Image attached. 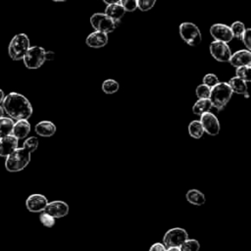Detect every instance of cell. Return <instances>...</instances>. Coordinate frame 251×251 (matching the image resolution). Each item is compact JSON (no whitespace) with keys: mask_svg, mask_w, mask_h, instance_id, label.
<instances>
[{"mask_svg":"<svg viewBox=\"0 0 251 251\" xmlns=\"http://www.w3.org/2000/svg\"><path fill=\"white\" fill-rule=\"evenodd\" d=\"M38 147V139L34 136L28 137L25 140L22 148H16L12 151L5 161V168L7 171L16 173L24 170L30 161V156Z\"/></svg>","mask_w":251,"mask_h":251,"instance_id":"cell-1","label":"cell"},{"mask_svg":"<svg viewBox=\"0 0 251 251\" xmlns=\"http://www.w3.org/2000/svg\"><path fill=\"white\" fill-rule=\"evenodd\" d=\"M4 112L12 120H27L32 115V106L23 94L10 92L2 101Z\"/></svg>","mask_w":251,"mask_h":251,"instance_id":"cell-2","label":"cell"},{"mask_svg":"<svg viewBox=\"0 0 251 251\" xmlns=\"http://www.w3.org/2000/svg\"><path fill=\"white\" fill-rule=\"evenodd\" d=\"M232 91L227 82H218L211 88L209 99L212 107H215L218 111H221L228 103L231 98Z\"/></svg>","mask_w":251,"mask_h":251,"instance_id":"cell-3","label":"cell"},{"mask_svg":"<svg viewBox=\"0 0 251 251\" xmlns=\"http://www.w3.org/2000/svg\"><path fill=\"white\" fill-rule=\"evenodd\" d=\"M30 47L28 36L25 33L16 34L8 46V54L14 61L23 60L27 49Z\"/></svg>","mask_w":251,"mask_h":251,"instance_id":"cell-4","label":"cell"},{"mask_svg":"<svg viewBox=\"0 0 251 251\" xmlns=\"http://www.w3.org/2000/svg\"><path fill=\"white\" fill-rule=\"evenodd\" d=\"M46 60V50L41 46L29 47L23 58L25 66L30 70L40 68Z\"/></svg>","mask_w":251,"mask_h":251,"instance_id":"cell-5","label":"cell"},{"mask_svg":"<svg viewBox=\"0 0 251 251\" xmlns=\"http://www.w3.org/2000/svg\"><path fill=\"white\" fill-rule=\"evenodd\" d=\"M178 30L180 37L183 39L184 42H186L190 46H197L202 40L200 29L193 23L184 22L180 24Z\"/></svg>","mask_w":251,"mask_h":251,"instance_id":"cell-6","label":"cell"},{"mask_svg":"<svg viewBox=\"0 0 251 251\" xmlns=\"http://www.w3.org/2000/svg\"><path fill=\"white\" fill-rule=\"evenodd\" d=\"M90 24L95 30L109 33L115 30L118 23L109 18L105 13H95L90 17Z\"/></svg>","mask_w":251,"mask_h":251,"instance_id":"cell-7","label":"cell"},{"mask_svg":"<svg viewBox=\"0 0 251 251\" xmlns=\"http://www.w3.org/2000/svg\"><path fill=\"white\" fill-rule=\"evenodd\" d=\"M188 238V234L185 229L181 227H174L169 229L164 237H163V244L166 247H179L186 239Z\"/></svg>","mask_w":251,"mask_h":251,"instance_id":"cell-8","label":"cell"},{"mask_svg":"<svg viewBox=\"0 0 251 251\" xmlns=\"http://www.w3.org/2000/svg\"><path fill=\"white\" fill-rule=\"evenodd\" d=\"M209 49L212 57L219 62H228L231 56V51L229 46L227 45V43L223 41H218V40L212 41Z\"/></svg>","mask_w":251,"mask_h":251,"instance_id":"cell-9","label":"cell"},{"mask_svg":"<svg viewBox=\"0 0 251 251\" xmlns=\"http://www.w3.org/2000/svg\"><path fill=\"white\" fill-rule=\"evenodd\" d=\"M199 122L203 127V130L206 131L209 135L215 136V135L219 134L220 129H221L220 122H219L218 118L211 112L203 113L200 116Z\"/></svg>","mask_w":251,"mask_h":251,"instance_id":"cell-10","label":"cell"},{"mask_svg":"<svg viewBox=\"0 0 251 251\" xmlns=\"http://www.w3.org/2000/svg\"><path fill=\"white\" fill-rule=\"evenodd\" d=\"M210 33L215 40L228 43L233 39L230 27L225 24H214L210 27Z\"/></svg>","mask_w":251,"mask_h":251,"instance_id":"cell-11","label":"cell"},{"mask_svg":"<svg viewBox=\"0 0 251 251\" xmlns=\"http://www.w3.org/2000/svg\"><path fill=\"white\" fill-rule=\"evenodd\" d=\"M48 203L47 198L42 194H31L25 200L26 209L31 213L43 212Z\"/></svg>","mask_w":251,"mask_h":251,"instance_id":"cell-12","label":"cell"},{"mask_svg":"<svg viewBox=\"0 0 251 251\" xmlns=\"http://www.w3.org/2000/svg\"><path fill=\"white\" fill-rule=\"evenodd\" d=\"M44 212L49 214L50 216H52L55 219H59V218H63L65 216L68 215L69 213V205L61 200H55L52 202H48Z\"/></svg>","mask_w":251,"mask_h":251,"instance_id":"cell-13","label":"cell"},{"mask_svg":"<svg viewBox=\"0 0 251 251\" xmlns=\"http://www.w3.org/2000/svg\"><path fill=\"white\" fill-rule=\"evenodd\" d=\"M228 62L231 66L238 68L242 66H251V52L247 49H241L231 54Z\"/></svg>","mask_w":251,"mask_h":251,"instance_id":"cell-14","label":"cell"},{"mask_svg":"<svg viewBox=\"0 0 251 251\" xmlns=\"http://www.w3.org/2000/svg\"><path fill=\"white\" fill-rule=\"evenodd\" d=\"M108 42V33L102 31H93L85 39L86 45L91 48H101L104 47Z\"/></svg>","mask_w":251,"mask_h":251,"instance_id":"cell-15","label":"cell"},{"mask_svg":"<svg viewBox=\"0 0 251 251\" xmlns=\"http://www.w3.org/2000/svg\"><path fill=\"white\" fill-rule=\"evenodd\" d=\"M18 140L19 139L13 134L0 138V156L7 157L12 151H14L18 147Z\"/></svg>","mask_w":251,"mask_h":251,"instance_id":"cell-16","label":"cell"},{"mask_svg":"<svg viewBox=\"0 0 251 251\" xmlns=\"http://www.w3.org/2000/svg\"><path fill=\"white\" fill-rule=\"evenodd\" d=\"M30 131V124L27 120H18L14 123L12 134L18 139H23L27 136Z\"/></svg>","mask_w":251,"mask_h":251,"instance_id":"cell-17","label":"cell"},{"mask_svg":"<svg viewBox=\"0 0 251 251\" xmlns=\"http://www.w3.org/2000/svg\"><path fill=\"white\" fill-rule=\"evenodd\" d=\"M34 130L39 136L50 137L56 132V126L50 121H41L35 125Z\"/></svg>","mask_w":251,"mask_h":251,"instance_id":"cell-18","label":"cell"},{"mask_svg":"<svg viewBox=\"0 0 251 251\" xmlns=\"http://www.w3.org/2000/svg\"><path fill=\"white\" fill-rule=\"evenodd\" d=\"M125 13H126V11L120 3L107 5V7L105 9V14L109 18L114 20L116 23H119V21L124 17Z\"/></svg>","mask_w":251,"mask_h":251,"instance_id":"cell-19","label":"cell"},{"mask_svg":"<svg viewBox=\"0 0 251 251\" xmlns=\"http://www.w3.org/2000/svg\"><path fill=\"white\" fill-rule=\"evenodd\" d=\"M227 83H228L232 92H235L237 94H243L246 98L248 97L246 81L238 78L237 76H233L228 80Z\"/></svg>","mask_w":251,"mask_h":251,"instance_id":"cell-20","label":"cell"},{"mask_svg":"<svg viewBox=\"0 0 251 251\" xmlns=\"http://www.w3.org/2000/svg\"><path fill=\"white\" fill-rule=\"evenodd\" d=\"M186 200L195 206H202L206 202L205 195L198 189H190L185 194Z\"/></svg>","mask_w":251,"mask_h":251,"instance_id":"cell-21","label":"cell"},{"mask_svg":"<svg viewBox=\"0 0 251 251\" xmlns=\"http://www.w3.org/2000/svg\"><path fill=\"white\" fill-rule=\"evenodd\" d=\"M212 108V104L209 98L198 99L192 106V112L196 116H201L203 113L209 112Z\"/></svg>","mask_w":251,"mask_h":251,"instance_id":"cell-22","label":"cell"},{"mask_svg":"<svg viewBox=\"0 0 251 251\" xmlns=\"http://www.w3.org/2000/svg\"><path fill=\"white\" fill-rule=\"evenodd\" d=\"M14 122L11 118L2 117L0 118V138L12 134Z\"/></svg>","mask_w":251,"mask_h":251,"instance_id":"cell-23","label":"cell"},{"mask_svg":"<svg viewBox=\"0 0 251 251\" xmlns=\"http://www.w3.org/2000/svg\"><path fill=\"white\" fill-rule=\"evenodd\" d=\"M188 133L192 138H195V139H199L202 137L204 130L199 121L194 120L190 122V124L188 125Z\"/></svg>","mask_w":251,"mask_h":251,"instance_id":"cell-24","label":"cell"},{"mask_svg":"<svg viewBox=\"0 0 251 251\" xmlns=\"http://www.w3.org/2000/svg\"><path fill=\"white\" fill-rule=\"evenodd\" d=\"M119 88H120L119 82L112 78L106 79L102 83V90L106 94H113V93L117 92L119 90Z\"/></svg>","mask_w":251,"mask_h":251,"instance_id":"cell-25","label":"cell"},{"mask_svg":"<svg viewBox=\"0 0 251 251\" xmlns=\"http://www.w3.org/2000/svg\"><path fill=\"white\" fill-rule=\"evenodd\" d=\"M180 251H199L200 244L196 239L187 238L180 246Z\"/></svg>","mask_w":251,"mask_h":251,"instance_id":"cell-26","label":"cell"},{"mask_svg":"<svg viewBox=\"0 0 251 251\" xmlns=\"http://www.w3.org/2000/svg\"><path fill=\"white\" fill-rule=\"evenodd\" d=\"M229 27H230V30H231V32H232L233 37L238 38V39L241 38L243 32H244L245 29H246L244 24L241 23V22H239V21L233 22Z\"/></svg>","mask_w":251,"mask_h":251,"instance_id":"cell-27","label":"cell"},{"mask_svg":"<svg viewBox=\"0 0 251 251\" xmlns=\"http://www.w3.org/2000/svg\"><path fill=\"white\" fill-rule=\"evenodd\" d=\"M250 72H251V66H242V67H238L236 68L235 74L238 78L248 82L250 81Z\"/></svg>","mask_w":251,"mask_h":251,"instance_id":"cell-28","label":"cell"},{"mask_svg":"<svg viewBox=\"0 0 251 251\" xmlns=\"http://www.w3.org/2000/svg\"><path fill=\"white\" fill-rule=\"evenodd\" d=\"M210 92H211V88H210L209 86H207L206 84H204V83L199 84V85L196 87V90H195V94H196V96H197L199 99H206V98H209Z\"/></svg>","mask_w":251,"mask_h":251,"instance_id":"cell-29","label":"cell"},{"mask_svg":"<svg viewBox=\"0 0 251 251\" xmlns=\"http://www.w3.org/2000/svg\"><path fill=\"white\" fill-rule=\"evenodd\" d=\"M39 221L46 227H52L55 225V218H53L49 214L45 213L44 211H43V213L40 214Z\"/></svg>","mask_w":251,"mask_h":251,"instance_id":"cell-30","label":"cell"},{"mask_svg":"<svg viewBox=\"0 0 251 251\" xmlns=\"http://www.w3.org/2000/svg\"><path fill=\"white\" fill-rule=\"evenodd\" d=\"M155 3L156 0H137V8L142 12H146L151 10Z\"/></svg>","mask_w":251,"mask_h":251,"instance_id":"cell-31","label":"cell"},{"mask_svg":"<svg viewBox=\"0 0 251 251\" xmlns=\"http://www.w3.org/2000/svg\"><path fill=\"white\" fill-rule=\"evenodd\" d=\"M120 4L126 12H133L137 9V0H120Z\"/></svg>","mask_w":251,"mask_h":251,"instance_id":"cell-32","label":"cell"},{"mask_svg":"<svg viewBox=\"0 0 251 251\" xmlns=\"http://www.w3.org/2000/svg\"><path fill=\"white\" fill-rule=\"evenodd\" d=\"M219 82V78L215 74H207L203 77V83L212 88Z\"/></svg>","mask_w":251,"mask_h":251,"instance_id":"cell-33","label":"cell"},{"mask_svg":"<svg viewBox=\"0 0 251 251\" xmlns=\"http://www.w3.org/2000/svg\"><path fill=\"white\" fill-rule=\"evenodd\" d=\"M240 39H242L243 44L245 45L247 50H250L251 49V29L246 28Z\"/></svg>","mask_w":251,"mask_h":251,"instance_id":"cell-34","label":"cell"},{"mask_svg":"<svg viewBox=\"0 0 251 251\" xmlns=\"http://www.w3.org/2000/svg\"><path fill=\"white\" fill-rule=\"evenodd\" d=\"M166 246L163 244V243H160V242H157V243H154L151 247H150V249H149V251H166Z\"/></svg>","mask_w":251,"mask_h":251,"instance_id":"cell-35","label":"cell"},{"mask_svg":"<svg viewBox=\"0 0 251 251\" xmlns=\"http://www.w3.org/2000/svg\"><path fill=\"white\" fill-rule=\"evenodd\" d=\"M104 3H106L107 5L110 4H116V3H120V0H103Z\"/></svg>","mask_w":251,"mask_h":251,"instance_id":"cell-36","label":"cell"},{"mask_svg":"<svg viewBox=\"0 0 251 251\" xmlns=\"http://www.w3.org/2000/svg\"><path fill=\"white\" fill-rule=\"evenodd\" d=\"M166 251H180V249L177 246H174V247H168V249H166Z\"/></svg>","mask_w":251,"mask_h":251,"instance_id":"cell-37","label":"cell"},{"mask_svg":"<svg viewBox=\"0 0 251 251\" xmlns=\"http://www.w3.org/2000/svg\"><path fill=\"white\" fill-rule=\"evenodd\" d=\"M4 97H5V94H4V91L0 88V104L2 103V101H3V99H4Z\"/></svg>","mask_w":251,"mask_h":251,"instance_id":"cell-38","label":"cell"},{"mask_svg":"<svg viewBox=\"0 0 251 251\" xmlns=\"http://www.w3.org/2000/svg\"><path fill=\"white\" fill-rule=\"evenodd\" d=\"M3 115H4V110H3L2 106H0V118H2Z\"/></svg>","mask_w":251,"mask_h":251,"instance_id":"cell-39","label":"cell"},{"mask_svg":"<svg viewBox=\"0 0 251 251\" xmlns=\"http://www.w3.org/2000/svg\"><path fill=\"white\" fill-rule=\"evenodd\" d=\"M54 2H64V1H67V0H52Z\"/></svg>","mask_w":251,"mask_h":251,"instance_id":"cell-40","label":"cell"}]
</instances>
